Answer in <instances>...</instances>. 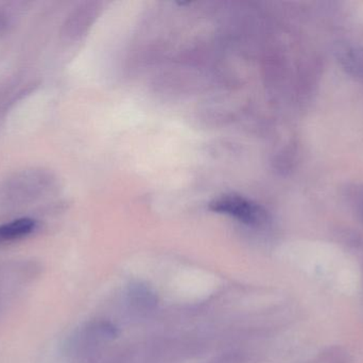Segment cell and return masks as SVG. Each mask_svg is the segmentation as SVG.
I'll use <instances>...</instances> for the list:
<instances>
[{
    "label": "cell",
    "mask_w": 363,
    "mask_h": 363,
    "mask_svg": "<svg viewBox=\"0 0 363 363\" xmlns=\"http://www.w3.org/2000/svg\"><path fill=\"white\" fill-rule=\"evenodd\" d=\"M57 185V177L44 168L11 173L0 180V210H14L44 200Z\"/></svg>",
    "instance_id": "obj_1"
},
{
    "label": "cell",
    "mask_w": 363,
    "mask_h": 363,
    "mask_svg": "<svg viewBox=\"0 0 363 363\" xmlns=\"http://www.w3.org/2000/svg\"><path fill=\"white\" fill-rule=\"evenodd\" d=\"M211 208L215 212L225 213L234 217L247 225L260 226L268 220L266 211L262 207L238 196L219 198L211 205Z\"/></svg>",
    "instance_id": "obj_2"
},
{
    "label": "cell",
    "mask_w": 363,
    "mask_h": 363,
    "mask_svg": "<svg viewBox=\"0 0 363 363\" xmlns=\"http://www.w3.org/2000/svg\"><path fill=\"white\" fill-rule=\"evenodd\" d=\"M38 222L32 217H19L0 225V246L23 240L38 229Z\"/></svg>",
    "instance_id": "obj_3"
},
{
    "label": "cell",
    "mask_w": 363,
    "mask_h": 363,
    "mask_svg": "<svg viewBox=\"0 0 363 363\" xmlns=\"http://www.w3.org/2000/svg\"><path fill=\"white\" fill-rule=\"evenodd\" d=\"M336 55L339 64L347 74L363 80V47L340 45L336 49Z\"/></svg>",
    "instance_id": "obj_4"
},
{
    "label": "cell",
    "mask_w": 363,
    "mask_h": 363,
    "mask_svg": "<svg viewBox=\"0 0 363 363\" xmlns=\"http://www.w3.org/2000/svg\"><path fill=\"white\" fill-rule=\"evenodd\" d=\"M35 85L33 83H21V81H17V82L11 83L9 87L0 91V127L13 104L21 99L23 96L31 93Z\"/></svg>",
    "instance_id": "obj_5"
},
{
    "label": "cell",
    "mask_w": 363,
    "mask_h": 363,
    "mask_svg": "<svg viewBox=\"0 0 363 363\" xmlns=\"http://www.w3.org/2000/svg\"><path fill=\"white\" fill-rule=\"evenodd\" d=\"M130 302L138 309L150 310L157 305V296L148 286L143 283H134L129 288Z\"/></svg>",
    "instance_id": "obj_6"
},
{
    "label": "cell",
    "mask_w": 363,
    "mask_h": 363,
    "mask_svg": "<svg viewBox=\"0 0 363 363\" xmlns=\"http://www.w3.org/2000/svg\"><path fill=\"white\" fill-rule=\"evenodd\" d=\"M11 21H12V17L10 16V14L4 11H0V33L8 29Z\"/></svg>",
    "instance_id": "obj_7"
}]
</instances>
